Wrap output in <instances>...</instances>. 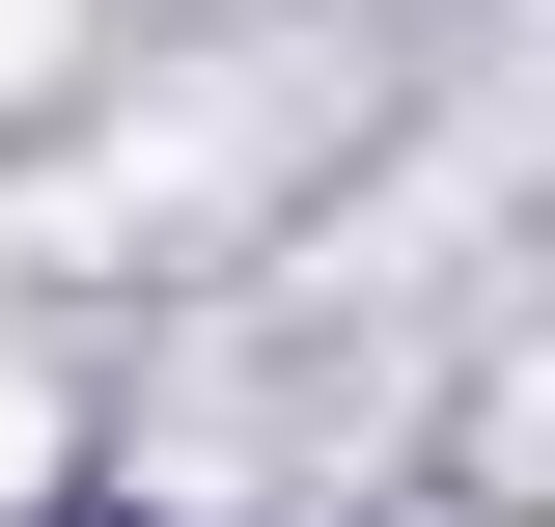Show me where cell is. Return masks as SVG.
Listing matches in <instances>:
<instances>
[{
	"label": "cell",
	"mask_w": 555,
	"mask_h": 527,
	"mask_svg": "<svg viewBox=\"0 0 555 527\" xmlns=\"http://www.w3.org/2000/svg\"><path fill=\"white\" fill-rule=\"evenodd\" d=\"M56 28H83V0H0V112H28V83H56Z\"/></svg>",
	"instance_id": "1"
},
{
	"label": "cell",
	"mask_w": 555,
	"mask_h": 527,
	"mask_svg": "<svg viewBox=\"0 0 555 527\" xmlns=\"http://www.w3.org/2000/svg\"><path fill=\"white\" fill-rule=\"evenodd\" d=\"M28 472H56V389H28V361H0V500H28Z\"/></svg>",
	"instance_id": "2"
}]
</instances>
